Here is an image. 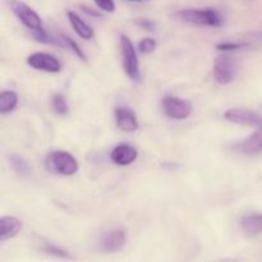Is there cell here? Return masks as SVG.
<instances>
[{"instance_id":"6da1fadb","label":"cell","mask_w":262,"mask_h":262,"mask_svg":"<svg viewBox=\"0 0 262 262\" xmlns=\"http://www.w3.org/2000/svg\"><path fill=\"white\" fill-rule=\"evenodd\" d=\"M46 169L58 176L71 177L78 170V163L72 154L66 151H54L46 158Z\"/></svg>"},{"instance_id":"7a4b0ae2","label":"cell","mask_w":262,"mask_h":262,"mask_svg":"<svg viewBox=\"0 0 262 262\" xmlns=\"http://www.w3.org/2000/svg\"><path fill=\"white\" fill-rule=\"evenodd\" d=\"M9 5L12 12L15 14V17H17L18 19H19L20 22L33 33V35L46 32L40 15H38L30 5L20 2V0H9Z\"/></svg>"},{"instance_id":"3957f363","label":"cell","mask_w":262,"mask_h":262,"mask_svg":"<svg viewBox=\"0 0 262 262\" xmlns=\"http://www.w3.org/2000/svg\"><path fill=\"white\" fill-rule=\"evenodd\" d=\"M120 51H122L123 69H124L125 74H127L132 81L140 82L141 73L137 51H136L133 42L130 41V38L128 37V36H120Z\"/></svg>"},{"instance_id":"277c9868","label":"cell","mask_w":262,"mask_h":262,"mask_svg":"<svg viewBox=\"0 0 262 262\" xmlns=\"http://www.w3.org/2000/svg\"><path fill=\"white\" fill-rule=\"evenodd\" d=\"M179 17L186 22L197 26L220 27L223 25L222 15L215 9H184L178 13Z\"/></svg>"},{"instance_id":"5b68a950","label":"cell","mask_w":262,"mask_h":262,"mask_svg":"<svg viewBox=\"0 0 262 262\" xmlns=\"http://www.w3.org/2000/svg\"><path fill=\"white\" fill-rule=\"evenodd\" d=\"M215 81L219 84H229L234 81L237 74V64L234 58L229 54H222L214 60V68H212Z\"/></svg>"},{"instance_id":"8992f818","label":"cell","mask_w":262,"mask_h":262,"mask_svg":"<svg viewBox=\"0 0 262 262\" xmlns=\"http://www.w3.org/2000/svg\"><path fill=\"white\" fill-rule=\"evenodd\" d=\"M161 107H163V112L166 117L176 120L187 119L193 110L191 102L174 96L164 97L163 101H161Z\"/></svg>"},{"instance_id":"52a82bcc","label":"cell","mask_w":262,"mask_h":262,"mask_svg":"<svg viewBox=\"0 0 262 262\" xmlns=\"http://www.w3.org/2000/svg\"><path fill=\"white\" fill-rule=\"evenodd\" d=\"M27 64L36 71L48 72V73H59L61 71L60 61L51 54L42 53V51L31 54L27 58Z\"/></svg>"},{"instance_id":"ba28073f","label":"cell","mask_w":262,"mask_h":262,"mask_svg":"<svg viewBox=\"0 0 262 262\" xmlns=\"http://www.w3.org/2000/svg\"><path fill=\"white\" fill-rule=\"evenodd\" d=\"M224 118L230 123H235L239 125H251V127H260L262 125V117L257 113L248 109H229L225 112Z\"/></svg>"},{"instance_id":"9c48e42d","label":"cell","mask_w":262,"mask_h":262,"mask_svg":"<svg viewBox=\"0 0 262 262\" xmlns=\"http://www.w3.org/2000/svg\"><path fill=\"white\" fill-rule=\"evenodd\" d=\"M115 117V124L123 132H135L140 128V123H138L137 117H136L135 112L128 106H118L114 110Z\"/></svg>"},{"instance_id":"30bf717a","label":"cell","mask_w":262,"mask_h":262,"mask_svg":"<svg viewBox=\"0 0 262 262\" xmlns=\"http://www.w3.org/2000/svg\"><path fill=\"white\" fill-rule=\"evenodd\" d=\"M125 242H127V233L122 228H117V229L110 230L109 233L102 237L101 242H100V247L104 252L113 253L118 252L124 247Z\"/></svg>"},{"instance_id":"8fae6325","label":"cell","mask_w":262,"mask_h":262,"mask_svg":"<svg viewBox=\"0 0 262 262\" xmlns=\"http://www.w3.org/2000/svg\"><path fill=\"white\" fill-rule=\"evenodd\" d=\"M137 156L138 151L133 146L127 145V143H120V145L115 146L113 148L112 154H110L113 163L120 166L130 165V164L137 160Z\"/></svg>"},{"instance_id":"7c38bea8","label":"cell","mask_w":262,"mask_h":262,"mask_svg":"<svg viewBox=\"0 0 262 262\" xmlns=\"http://www.w3.org/2000/svg\"><path fill=\"white\" fill-rule=\"evenodd\" d=\"M235 148L245 155H256V154L262 152V125L257 127V129L250 137L237 143Z\"/></svg>"},{"instance_id":"4fadbf2b","label":"cell","mask_w":262,"mask_h":262,"mask_svg":"<svg viewBox=\"0 0 262 262\" xmlns=\"http://www.w3.org/2000/svg\"><path fill=\"white\" fill-rule=\"evenodd\" d=\"M22 228L23 223L18 217L10 216V215L3 216L0 219V241L5 242L10 238H14L22 230Z\"/></svg>"},{"instance_id":"5bb4252c","label":"cell","mask_w":262,"mask_h":262,"mask_svg":"<svg viewBox=\"0 0 262 262\" xmlns=\"http://www.w3.org/2000/svg\"><path fill=\"white\" fill-rule=\"evenodd\" d=\"M67 17H68V20L72 25V27H73L74 32H76L79 37L83 38V40H91V38L94 37V28L90 25H87L77 13L68 10V12H67Z\"/></svg>"},{"instance_id":"9a60e30c","label":"cell","mask_w":262,"mask_h":262,"mask_svg":"<svg viewBox=\"0 0 262 262\" xmlns=\"http://www.w3.org/2000/svg\"><path fill=\"white\" fill-rule=\"evenodd\" d=\"M242 230L247 235H258L262 233V214H251L243 216L241 220Z\"/></svg>"},{"instance_id":"2e32d148","label":"cell","mask_w":262,"mask_h":262,"mask_svg":"<svg viewBox=\"0 0 262 262\" xmlns=\"http://www.w3.org/2000/svg\"><path fill=\"white\" fill-rule=\"evenodd\" d=\"M18 105V95L14 91H3L0 94V112L8 114L13 112Z\"/></svg>"},{"instance_id":"e0dca14e","label":"cell","mask_w":262,"mask_h":262,"mask_svg":"<svg viewBox=\"0 0 262 262\" xmlns=\"http://www.w3.org/2000/svg\"><path fill=\"white\" fill-rule=\"evenodd\" d=\"M9 164L13 168V170L15 173H18L19 176H27L30 173V166L28 163L23 158H20L19 155H12L9 156Z\"/></svg>"},{"instance_id":"ac0fdd59","label":"cell","mask_w":262,"mask_h":262,"mask_svg":"<svg viewBox=\"0 0 262 262\" xmlns=\"http://www.w3.org/2000/svg\"><path fill=\"white\" fill-rule=\"evenodd\" d=\"M51 104H53V109L56 114L66 115L68 114V104H67L66 97L61 94H55L51 99Z\"/></svg>"},{"instance_id":"d6986e66","label":"cell","mask_w":262,"mask_h":262,"mask_svg":"<svg viewBox=\"0 0 262 262\" xmlns=\"http://www.w3.org/2000/svg\"><path fill=\"white\" fill-rule=\"evenodd\" d=\"M59 37H60L61 42H63V46L71 49V50L73 51V53L76 54L79 59H82V60H86V54L83 53L82 48L76 42V41L72 40L71 37H68V36H66V35H60Z\"/></svg>"},{"instance_id":"ffe728a7","label":"cell","mask_w":262,"mask_h":262,"mask_svg":"<svg viewBox=\"0 0 262 262\" xmlns=\"http://www.w3.org/2000/svg\"><path fill=\"white\" fill-rule=\"evenodd\" d=\"M156 49V40L152 37H146L138 43V50L142 54H151Z\"/></svg>"},{"instance_id":"44dd1931","label":"cell","mask_w":262,"mask_h":262,"mask_svg":"<svg viewBox=\"0 0 262 262\" xmlns=\"http://www.w3.org/2000/svg\"><path fill=\"white\" fill-rule=\"evenodd\" d=\"M43 251H45L46 253H49V255L56 256V257H61V258L71 257V256H69V253L67 252V251L61 250V248L56 247V246H54V245H50V243H48V242L45 243V247H43Z\"/></svg>"},{"instance_id":"7402d4cb","label":"cell","mask_w":262,"mask_h":262,"mask_svg":"<svg viewBox=\"0 0 262 262\" xmlns=\"http://www.w3.org/2000/svg\"><path fill=\"white\" fill-rule=\"evenodd\" d=\"M247 46V43L243 42H222L219 45H216V49L219 51H224V53H229V51H235L239 50V49H243Z\"/></svg>"},{"instance_id":"603a6c76","label":"cell","mask_w":262,"mask_h":262,"mask_svg":"<svg viewBox=\"0 0 262 262\" xmlns=\"http://www.w3.org/2000/svg\"><path fill=\"white\" fill-rule=\"evenodd\" d=\"M95 4L106 13L115 12V3L113 0H94Z\"/></svg>"},{"instance_id":"cb8c5ba5","label":"cell","mask_w":262,"mask_h":262,"mask_svg":"<svg viewBox=\"0 0 262 262\" xmlns=\"http://www.w3.org/2000/svg\"><path fill=\"white\" fill-rule=\"evenodd\" d=\"M137 25L140 26V27L146 28V30H148V31H154V30H155V23L151 22V20H148V19H140V20H137Z\"/></svg>"},{"instance_id":"d4e9b609","label":"cell","mask_w":262,"mask_h":262,"mask_svg":"<svg viewBox=\"0 0 262 262\" xmlns=\"http://www.w3.org/2000/svg\"><path fill=\"white\" fill-rule=\"evenodd\" d=\"M129 2H140V0H129Z\"/></svg>"}]
</instances>
